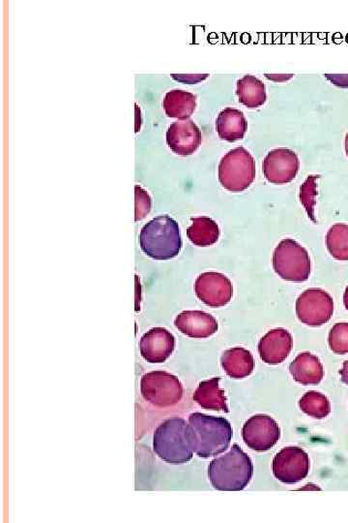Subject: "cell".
<instances>
[{"mask_svg":"<svg viewBox=\"0 0 348 523\" xmlns=\"http://www.w3.org/2000/svg\"><path fill=\"white\" fill-rule=\"evenodd\" d=\"M252 475L254 465L251 459L237 444L232 446L225 456L213 459L208 466L210 483L220 491L244 490Z\"/></svg>","mask_w":348,"mask_h":523,"instance_id":"cell-2","label":"cell"},{"mask_svg":"<svg viewBox=\"0 0 348 523\" xmlns=\"http://www.w3.org/2000/svg\"><path fill=\"white\" fill-rule=\"evenodd\" d=\"M326 246L333 258L348 261V225H333L327 233Z\"/></svg>","mask_w":348,"mask_h":523,"instance_id":"cell-24","label":"cell"},{"mask_svg":"<svg viewBox=\"0 0 348 523\" xmlns=\"http://www.w3.org/2000/svg\"><path fill=\"white\" fill-rule=\"evenodd\" d=\"M197 105L195 94L182 90L168 91L163 100V108L166 116L178 121L191 118L197 109Z\"/></svg>","mask_w":348,"mask_h":523,"instance_id":"cell-20","label":"cell"},{"mask_svg":"<svg viewBox=\"0 0 348 523\" xmlns=\"http://www.w3.org/2000/svg\"><path fill=\"white\" fill-rule=\"evenodd\" d=\"M327 80L334 86L342 89H348V74H325Z\"/></svg>","mask_w":348,"mask_h":523,"instance_id":"cell-30","label":"cell"},{"mask_svg":"<svg viewBox=\"0 0 348 523\" xmlns=\"http://www.w3.org/2000/svg\"><path fill=\"white\" fill-rule=\"evenodd\" d=\"M294 75L293 74H283V75H269V74H266V77L268 80L274 81V82H286L290 80Z\"/></svg>","mask_w":348,"mask_h":523,"instance_id":"cell-31","label":"cell"},{"mask_svg":"<svg viewBox=\"0 0 348 523\" xmlns=\"http://www.w3.org/2000/svg\"><path fill=\"white\" fill-rule=\"evenodd\" d=\"M341 380L348 386V361H345L343 369L340 371Z\"/></svg>","mask_w":348,"mask_h":523,"instance_id":"cell-32","label":"cell"},{"mask_svg":"<svg viewBox=\"0 0 348 523\" xmlns=\"http://www.w3.org/2000/svg\"><path fill=\"white\" fill-rule=\"evenodd\" d=\"M143 253L158 261L171 260L182 249L181 228L168 215L158 216L146 223L140 234Z\"/></svg>","mask_w":348,"mask_h":523,"instance_id":"cell-3","label":"cell"},{"mask_svg":"<svg viewBox=\"0 0 348 523\" xmlns=\"http://www.w3.org/2000/svg\"><path fill=\"white\" fill-rule=\"evenodd\" d=\"M221 368L232 379H244L255 370L254 355L242 347L228 349L221 355Z\"/></svg>","mask_w":348,"mask_h":523,"instance_id":"cell-19","label":"cell"},{"mask_svg":"<svg viewBox=\"0 0 348 523\" xmlns=\"http://www.w3.org/2000/svg\"><path fill=\"white\" fill-rule=\"evenodd\" d=\"M273 269L283 280L307 281L312 271L310 254L297 240L282 239L274 251Z\"/></svg>","mask_w":348,"mask_h":523,"instance_id":"cell-6","label":"cell"},{"mask_svg":"<svg viewBox=\"0 0 348 523\" xmlns=\"http://www.w3.org/2000/svg\"><path fill=\"white\" fill-rule=\"evenodd\" d=\"M188 435L194 453L208 458L227 451L234 431L225 418L193 413L189 416Z\"/></svg>","mask_w":348,"mask_h":523,"instance_id":"cell-1","label":"cell"},{"mask_svg":"<svg viewBox=\"0 0 348 523\" xmlns=\"http://www.w3.org/2000/svg\"><path fill=\"white\" fill-rule=\"evenodd\" d=\"M344 303L345 308L348 310V286L346 287L344 294Z\"/></svg>","mask_w":348,"mask_h":523,"instance_id":"cell-33","label":"cell"},{"mask_svg":"<svg viewBox=\"0 0 348 523\" xmlns=\"http://www.w3.org/2000/svg\"><path fill=\"white\" fill-rule=\"evenodd\" d=\"M329 343L335 354L348 353V323H337L333 326L329 332Z\"/></svg>","mask_w":348,"mask_h":523,"instance_id":"cell-26","label":"cell"},{"mask_svg":"<svg viewBox=\"0 0 348 523\" xmlns=\"http://www.w3.org/2000/svg\"><path fill=\"white\" fill-rule=\"evenodd\" d=\"M153 451L166 464L182 465L194 457L189 441L188 423L182 418H171L156 428Z\"/></svg>","mask_w":348,"mask_h":523,"instance_id":"cell-4","label":"cell"},{"mask_svg":"<svg viewBox=\"0 0 348 523\" xmlns=\"http://www.w3.org/2000/svg\"><path fill=\"white\" fill-rule=\"evenodd\" d=\"M220 378L199 383L193 399L204 410L228 413L225 392L220 388Z\"/></svg>","mask_w":348,"mask_h":523,"instance_id":"cell-21","label":"cell"},{"mask_svg":"<svg viewBox=\"0 0 348 523\" xmlns=\"http://www.w3.org/2000/svg\"><path fill=\"white\" fill-rule=\"evenodd\" d=\"M256 175L254 156L244 146L229 151L219 163V182L229 192L245 191L255 182Z\"/></svg>","mask_w":348,"mask_h":523,"instance_id":"cell-5","label":"cell"},{"mask_svg":"<svg viewBox=\"0 0 348 523\" xmlns=\"http://www.w3.org/2000/svg\"><path fill=\"white\" fill-rule=\"evenodd\" d=\"M220 228L213 219L202 216L192 218L187 237L194 246L206 247L215 245L220 238Z\"/></svg>","mask_w":348,"mask_h":523,"instance_id":"cell-23","label":"cell"},{"mask_svg":"<svg viewBox=\"0 0 348 523\" xmlns=\"http://www.w3.org/2000/svg\"><path fill=\"white\" fill-rule=\"evenodd\" d=\"M290 372L294 381L302 385H318L324 376L321 360L310 352L300 353L290 363Z\"/></svg>","mask_w":348,"mask_h":523,"instance_id":"cell-18","label":"cell"},{"mask_svg":"<svg viewBox=\"0 0 348 523\" xmlns=\"http://www.w3.org/2000/svg\"><path fill=\"white\" fill-rule=\"evenodd\" d=\"M216 130L223 141L235 143L244 139L248 130L244 112L231 107L221 110L216 119Z\"/></svg>","mask_w":348,"mask_h":523,"instance_id":"cell-17","label":"cell"},{"mask_svg":"<svg viewBox=\"0 0 348 523\" xmlns=\"http://www.w3.org/2000/svg\"><path fill=\"white\" fill-rule=\"evenodd\" d=\"M196 296L210 308H223L234 296V286L223 274L209 271L197 277L195 282Z\"/></svg>","mask_w":348,"mask_h":523,"instance_id":"cell-12","label":"cell"},{"mask_svg":"<svg viewBox=\"0 0 348 523\" xmlns=\"http://www.w3.org/2000/svg\"><path fill=\"white\" fill-rule=\"evenodd\" d=\"M311 462L307 453L302 448L287 447L273 459V474L280 482L294 485L307 478Z\"/></svg>","mask_w":348,"mask_h":523,"instance_id":"cell-9","label":"cell"},{"mask_svg":"<svg viewBox=\"0 0 348 523\" xmlns=\"http://www.w3.org/2000/svg\"><path fill=\"white\" fill-rule=\"evenodd\" d=\"M166 141L175 154L189 156L198 150L203 135L194 121L188 119L172 123L166 130Z\"/></svg>","mask_w":348,"mask_h":523,"instance_id":"cell-13","label":"cell"},{"mask_svg":"<svg viewBox=\"0 0 348 523\" xmlns=\"http://www.w3.org/2000/svg\"><path fill=\"white\" fill-rule=\"evenodd\" d=\"M209 77V74H172V78L179 82L187 83V85H195V83L204 82Z\"/></svg>","mask_w":348,"mask_h":523,"instance_id":"cell-29","label":"cell"},{"mask_svg":"<svg viewBox=\"0 0 348 523\" xmlns=\"http://www.w3.org/2000/svg\"><path fill=\"white\" fill-rule=\"evenodd\" d=\"M293 347L291 333L286 329L268 332L259 343L260 359L267 364L277 365L286 361Z\"/></svg>","mask_w":348,"mask_h":523,"instance_id":"cell-16","label":"cell"},{"mask_svg":"<svg viewBox=\"0 0 348 523\" xmlns=\"http://www.w3.org/2000/svg\"><path fill=\"white\" fill-rule=\"evenodd\" d=\"M316 179H319V176H311L307 181L301 186L300 199L301 203L307 209L309 216L313 219V209L315 206V196H316ZM314 221V219H313Z\"/></svg>","mask_w":348,"mask_h":523,"instance_id":"cell-28","label":"cell"},{"mask_svg":"<svg viewBox=\"0 0 348 523\" xmlns=\"http://www.w3.org/2000/svg\"><path fill=\"white\" fill-rule=\"evenodd\" d=\"M141 393L147 402L166 408L178 404L183 399V385L175 375L162 371L145 373L141 379Z\"/></svg>","mask_w":348,"mask_h":523,"instance_id":"cell-7","label":"cell"},{"mask_svg":"<svg viewBox=\"0 0 348 523\" xmlns=\"http://www.w3.org/2000/svg\"><path fill=\"white\" fill-rule=\"evenodd\" d=\"M175 349L174 334L165 328H153L145 332L140 341V352L144 361L163 363L171 358Z\"/></svg>","mask_w":348,"mask_h":523,"instance_id":"cell-14","label":"cell"},{"mask_svg":"<svg viewBox=\"0 0 348 523\" xmlns=\"http://www.w3.org/2000/svg\"><path fill=\"white\" fill-rule=\"evenodd\" d=\"M174 326L185 336L196 340L213 337L219 329V324L214 316L199 310H186L178 314Z\"/></svg>","mask_w":348,"mask_h":523,"instance_id":"cell-15","label":"cell"},{"mask_svg":"<svg viewBox=\"0 0 348 523\" xmlns=\"http://www.w3.org/2000/svg\"><path fill=\"white\" fill-rule=\"evenodd\" d=\"M299 407L305 415L315 418H324L331 413V403L329 397L314 391L305 393L301 397Z\"/></svg>","mask_w":348,"mask_h":523,"instance_id":"cell-25","label":"cell"},{"mask_svg":"<svg viewBox=\"0 0 348 523\" xmlns=\"http://www.w3.org/2000/svg\"><path fill=\"white\" fill-rule=\"evenodd\" d=\"M344 151H345V154L348 157V132L345 135V138H344Z\"/></svg>","mask_w":348,"mask_h":523,"instance_id":"cell-34","label":"cell"},{"mask_svg":"<svg viewBox=\"0 0 348 523\" xmlns=\"http://www.w3.org/2000/svg\"><path fill=\"white\" fill-rule=\"evenodd\" d=\"M333 313V298L322 289L305 290L297 301V316L305 325L323 326L330 321Z\"/></svg>","mask_w":348,"mask_h":523,"instance_id":"cell-8","label":"cell"},{"mask_svg":"<svg viewBox=\"0 0 348 523\" xmlns=\"http://www.w3.org/2000/svg\"><path fill=\"white\" fill-rule=\"evenodd\" d=\"M245 444L256 452L269 451L281 438V428L273 418L256 415L249 418L242 428Z\"/></svg>","mask_w":348,"mask_h":523,"instance_id":"cell-10","label":"cell"},{"mask_svg":"<svg viewBox=\"0 0 348 523\" xmlns=\"http://www.w3.org/2000/svg\"><path fill=\"white\" fill-rule=\"evenodd\" d=\"M300 169L297 152L290 149L269 152L262 163L263 175L272 184H287L294 181Z\"/></svg>","mask_w":348,"mask_h":523,"instance_id":"cell-11","label":"cell"},{"mask_svg":"<svg viewBox=\"0 0 348 523\" xmlns=\"http://www.w3.org/2000/svg\"><path fill=\"white\" fill-rule=\"evenodd\" d=\"M236 96L240 104L249 109H257L267 101L265 82L252 75H245L237 81Z\"/></svg>","mask_w":348,"mask_h":523,"instance_id":"cell-22","label":"cell"},{"mask_svg":"<svg viewBox=\"0 0 348 523\" xmlns=\"http://www.w3.org/2000/svg\"><path fill=\"white\" fill-rule=\"evenodd\" d=\"M152 199L140 185L135 186V222H141L151 212Z\"/></svg>","mask_w":348,"mask_h":523,"instance_id":"cell-27","label":"cell"}]
</instances>
